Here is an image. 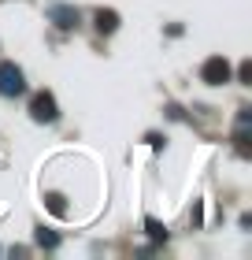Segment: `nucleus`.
<instances>
[{"mask_svg":"<svg viewBox=\"0 0 252 260\" xmlns=\"http://www.w3.org/2000/svg\"><path fill=\"white\" fill-rule=\"evenodd\" d=\"M200 78L208 82V86H226V82H230V63H226V56H211V60H204Z\"/></svg>","mask_w":252,"mask_h":260,"instance_id":"obj_3","label":"nucleus"},{"mask_svg":"<svg viewBox=\"0 0 252 260\" xmlns=\"http://www.w3.org/2000/svg\"><path fill=\"white\" fill-rule=\"evenodd\" d=\"M145 141H149V145H152V149H163V138H160V134H149Z\"/></svg>","mask_w":252,"mask_h":260,"instance_id":"obj_11","label":"nucleus"},{"mask_svg":"<svg viewBox=\"0 0 252 260\" xmlns=\"http://www.w3.org/2000/svg\"><path fill=\"white\" fill-rule=\"evenodd\" d=\"M189 219H193V227H200V223H204V208H200V201L193 205V216H189Z\"/></svg>","mask_w":252,"mask_h":260,"instance_id":"obj_10","label":"nucleus"},{"mask_svg":"<svg viewBox=\"0 0 252 260\" xmlns=\"http://www.w3.org/2000/svg\"><path fill=\"white\" fill-rule=\"evenodd\" d=\"M33 238H38V245H41V249H56V245H59V234L56 231H38V234H33Z\"/></svg>","mask_w":252,"mask_h":260,"instance_id":"obj_6","label":"nucleus"},{"mask_svg":"<svg viewBox=\"0 0 252 260\" xmlns=\"http://www.w3.org/2000/svg\"><path fill=\"white\" fill-rule=\"evenodd\" d=\"M49 201V212H56V216H67V205H63V193H49L45 197Z\"/></svg>","mask_w":252,"mask_h":260,"instance_id":"obj_8","label":"nucleus"},{"mask_svg":"<svg viewBox=\"0 0 252 260\" xmlns=\"http://www.w3.org/2000/svg\"><path fill=\"white\" fill-rule=\"evenodd\" d=\"M26 89V78H22V71L15 63H0V97H19V93Z\"/></svg>","mask_w":252,"mask_h":260,"instance_id":"obj_2","label":"nucleus"},{"mask_svg":"<svg viewBox=\"0 0 252 260\" xmlns=\"http://www.w3.org/2000/svg\"><path fill=\"white\" fill-rule=\"evenodd\" d=\"M237 75H241V82H245V86H252V60H245V63H241V71H237Z\"/></svg>","mask_w":252,"mask_h":260,"instance_id":"obj_9","label":"nucleus"},{"mask_svg":"<svg viewBox=\"0 0 252 260\" xmlns=\"http://www.w3.org/2000/svg\"><path fill=\"white\" fill-rule=\"evenodd\" d=\"M49 19L56 22L59 30H75L78 26V8H70V4H49Z\"/></svg>","mask_w":252,"mask_h":260,"instance_id":"obj_4","label":"nucleus"},{"mask_svg":"<svg viewBox=\"0 0 252 260\" xmlns=\"http://www.w3.org/2000/svg\"><path fill=\"white\" fill-rule=\"evenodd\" d=\"M30 119L33 123H56L59 119V108H56V97L52 93H33V101H30Z\"/></svg>","mask_w":252,"mask_h":260,"instance_id":"obj_1","label":"nucleus"},{"mask_svg":"<svg viewBox=\"0 0 252 260\" xmlns=\"http://www.w3.org/2000/svg\"><path fill=\"white\" fill-rule=\"evenodd\" d=\"M97 30H100V34H115V30H119V11L100 8V11H97Z\"/></svg>","mask_w":252,"mask_h":260,"instance_id":"obj_5","label":"nucleus"},{"mask_svg":"<svg viewBox=\"0 0 252 260\" xmlns=\"http://www.w3.org/2000/svg\"><path fill=\"white\" fill-rule=\"evenodd\" d=\"M145 231H149L152 242H167V227H163L160 219H145Z\"/></svg>","mask_w":252,"mask_h":260,"instance_id":"obj_7","label":"nucleus"}]
</instances>
